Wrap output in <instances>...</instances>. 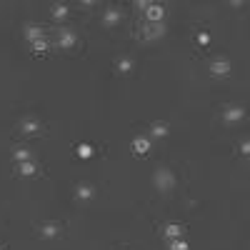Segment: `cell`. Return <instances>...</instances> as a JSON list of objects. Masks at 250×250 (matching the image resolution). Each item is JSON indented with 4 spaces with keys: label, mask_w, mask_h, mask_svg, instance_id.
Segmentation results:
<instances>
[{
    "label": "cell",
    "mask_w": 250,
    "mask_h": 250,
    "mask_svg": "<svg viewBox=\"0 0 250 250\" xmlns=\"http://www.w3.org/2000/svg\"><path fill=\"white\" fill-rule=\"evenodd\" d=\"M208 43H210V35H208V33H200V35H198V45H208Z\"/></svg>",
    "instance_id": "7402d4cb"
},
{
    "label": "cell",
    "mask_w": 250,
    "mask_h": 250,
    "mask_svg": "<svg viewBox=\"0 0 250 250\" xmlns=\"http://www.w3.org/2000/svg\"><path fill=\"white\" fill-rule=\"evenodd\" d=\"M230 73H233V65H230V60H228V58H215L210 62V75L213 78H228Z\"/></svg>",
    "instance_id": "277c9868"
},
{
    "label": "cell",
    "mask_w": 250,
    "mask_h": 250,
    "mask_svg": "<svg viewBox=\"0 0 250 250\" xmlns=\"http://www.w3.org/2000/svg\"><path fill=\"white\" fill-rule=\"evenodd\" d=\"M30 48H33V53H35V55H40V53H45V50H48V40L43 38V40H38V43H33Z\"/></svg>",
    "instance_id": "44dd1931"
},
{
    "label": "cell",
    "mask_w": 250,
    "mask_h": 250,
    "mask_svg": "<svg viewBox=\"0 0 250 250\" xmlns=\"http://www.w3.org/2000/svg\"><path fill=\"white\" fill-rule=\"evenodd\" d=\"M168 248L170 250H188V243H185V238H173V240H168Z\"/></svg>",
    "instance_id": "ffe728a7"
},
{
    "label": "cell",
    "mask_w": 250,
    "mask_h": 250,
    "mask_svg": "<svg viewBox=\"0 0 250 250\" xmlns=\"http://www.w3.org/2000/svg\"><path fill=\"white\" fill-rule=\"evenodd\" d=\"M175 183H178V178H175V173L168 168V165H158L155 173H153L155 190H158V193H170L173 188H175Z\"/></svg>",
    "instance_id": "6da1fadb"
},
{
    "label": "cell",
    "mask_w": 250,
    "mask_h": 250,
    "mask_svg": "<svg viewBox=\"0 0 250 250\" xmlns=\"http://www.w3.org/2000/svg\"><path fill=\"white\" fill-rule=\"evenodd\" d=\"M75 150H78L80 158H93V153H95V148H93V145H88V143H80Z\"/></svg>",
    "instance_id": "ac0fdd59"
},
{
    "label": "cell",
    "mask_w": 250,
    "mask_h": 250,
    "mask_svg": "<svg viewBox=\"0 0 250 250\" xmlns=\"http://www.w3.org/2000/svg\"><path fill=\"white\" fill-rule=\"evenodd\" d=\"M0 250H3V245H0Z\"/></svg>",
    "instance_id": "d4e9b609"
},
{
    "label": "cell",
    "mask_w": 250,
    "mask_h": 250,
    "mask_svg": "<svg viewBox=\"0 0 250 250\" xmlns=\"http://www.w3.org/2000/svg\"><path fill=\"white\" fill-rule=\"evenodd\" d=\"M240 153H243V155L250 153V140H243V143H240Z\"/></svg>",
    "instance_id": "603a6c76"
},
{
    "label": "cell",
    "mask_w": 250,
    "mask_h": 250,
    "mask_svg": "<svg viewBox=\"0 0 250 250\" xmlns=\"http://www.w3.org/2000/svg\"><path fill=\"white\" fill-rule=\"evenodd\" d=\"M123 20V10H118V8H108L105 10V15H103V25L105 28H113V25H118Z\"/></svg>",
    "instance_id": "5bb4252c"
},
{
    "label": "cell",
    "mask_w": 250,
    "mask_h": 250,
    "mask_svg": "<svg viewBox=\"0 0 250 250\" xmlns=\"http://www.w3.org/2000/svg\"><path fill=\"white\" fill-rule=\"evenodd\" d=\"M168 133H170V128H168V123H165V120H155L150 125V135L153 138H168Z\"/></svg>",
    "instance_id": "2e32d148"
},
{
    "label": "cell",
    "mask_w": 250,
    "mask_h": 250,
    "mask_svg": "<svg viewBox=\"0 0 250 250\" xmlns=\"http://www.w3.org/2000/svg\"><path fill=\"white\" fill-rule=\"evenodd\" d=\"M13 160H15V163L33 160V150H28V148H13Z\"/></svg>",
    "instance_id": "e0dca14e"
},
{
    "label": "cell",
    "mask_w": 250,
    "mask_h": 250,
    "mask_svg": "<svg viewBox=\"0 0 250 250\" xmlns=\"http://www.w3.org/2000/svg\"><path fill=\"white\" fill-rule=\"evenodd\" d=\"M130 148L135 155H148L150 153V138L148 135H135L133 143H130Z\"/></svg>",
    "instance_id": "8fae6325"
},
{
    "label": "cell",
    "mask_w": 250,
    "mask_h": 250,
    "mask_svg": "<svg viewBox=\"0 0 250 250\" xmlns=\"http://www.w3.org/2000/svg\"><path fill=\"white\" fill-rule=\"evenodd\" d=\"M45 38V30L43 28H40V25H25V40H28V43L33 45V43H38V40H43Z\"/></svg>",
    "instance_id": "9a60e30c"
},
{
    "label": "cell",
    "mask_w": 250,
    "mask_h": 250,
    "mask_svg": "<svg viewBox=\"0 0 250 250\" xmlns=\"http://www.w3.org/2000/svg\"><path fill=\"white\" fill-rule=\"evenodd\" d=\"M58 45H60L62 50L75 48V45H78V35H75L70 28H60V30H58Z\"/></svg>",
    "instance_id": "5b68a950"
},
{
    "label": "cell",
    "mask_w": 250,
    "mask_h": 250,
    "mask_svg": "<svg viewBox=\"0 0 250 250\" xmlns=\"http://www.w3.org/2000/svg\"><path fill=\"white\" fill-rule=\"evenodd\" d=\"M145 20H148L150 25L163 23V20H165V8H163V5H158V3H150V8L145 10Z\"/></svg>",
    "instance_id": "30bf717a"
},
{
    "label": "cell",
    "mask_w": 250,
    "mask_h": 250,
    "mask_svg": "<svg viewBox=\"0 0 250 250\" xmlns=\"http://www.w3.org/2000/svg\"><path fill=\"white\" fill-rule=\"evenodd\" d=\"M60 233H62V223H43V225H38V235L43 238V240H55V238H60Z\"/></svg>",
    "instance_id": "3957f363"
},
{
    "label": "cell",
    "mask_w": 250,
    "mask_h": 250,
    "mask_svg": "<svg viewBox=\"0 0 250 250\" xmlns=\"http://www.w3.org/2000/svg\"><path fill=\"white\" fill-rule=\"evenodd\" d=\"M245 118V108L243 105H228L225 110H223V120L228 123V125H235V123H240Z\"/></svg>",
    "instance_id": "52a82bcc"
},
{
    "label": "cell",
    "mask_w": 250,
    "mask_h": 250,
    "mask_svg": "<svg viewBox=\"0 0 250 250\" xmlns=\"http://www.w3.org/2000/svg\"><path fill=\"white\" fill-rule=\"evenodd\" d=\"M15 173L20 178H33V175H40V165L35 160H25V163H15Z\"/></svg>",
    "instance_id": "8992f818"
},
{
    "label": "cell",
    "mask_w": 250,
    "mask_h": 250,
    "mask_svg": "<svg viewBox=\"0 0 250 250\" xmlns=\"http://www.w3.org/2000/svg\"><path fill=\"white\" fill-rule=\"evenodd\" d=\"M93 198H95V188H93L90 183H78V185H75V200L90 203Z\"/></svg>",
    "instance_id": "ba28073f"
},
{
    "label": "cell",
    "mask_w": 250,
    "mask_h": 250,
    "mask_svg": "<svg viewBox=\"0 0 250 250\" xmlns=\"http://www.w3.org/2000/svg\"><path fill=\"white\" fill-rule=\"evenodd\" d=\"M18 130L23 135H40L43 133V123H40L38 118H33V115H28V118H23L18 123Z\"/></svg>",
    "instance_id": "7a4b0ae2"
},
{
    "label": "cell",
    "mask_w": 250,
    "mask_h": 250,
    "mask_svg": "<svg viewBox=\"0 0 250 250\" xmlns=\"http://www.w3.org/2000/svg\"><path fill=\"white\" fill-rule=\"evenodd\" d=\"M163 235L168 238V240L183 238V235H185V225H180V223H168V225H163Z\"/></svg>",
    "instance_id": "4fadbf2b"
},
{
    "label": "cell",
    "mask_w": 250,
    "mask_h": 250,
    "mask_svg": "<svg viewBox=\"0 0 250 250\" xmlns=\"http://www.w3.org/2000/svg\"><path fill=\"white\" fill-rule=\"evenodd\" d=\"M165 33H168V28H165V23H158V25H148V28H143V40H145V43H153V40L163 38Z\"/></svg>",
    "instance_id": "9c48e42d"
},
{
    "label": "cell",
    "mask_w": 250,
    "mask_h": 250,
    "mask_svg": "<svg viewBox=\"0 0 250 250\" xmlns=\"http://www.w3.org/2000/svg\"><path fill=\"white\" fill-rule=\"evenodd\" d=\"M133 70H135V60H133V58L120 55V58L115 60V73H118V75H130Z\"/></svg>",
    "instance_id": "7c38bea8"
},
{
    "label": "cell",
    "mask_w": 250,
    "mask_h": 250,
    "mask_svg": "<svg viewBox=\"0 0 250 250\" xmlns=\"http://www.w3.org/2000/svg\"><path fill=\"white\" fill-rule=\"evenodd\" d=\"M53 18H55V20H65V18H68V5H62V3L53 5Z\"/></svg>",
    "instance_id": "d6986e66"
},
{
    "label": "cell",
    "mask_w": 250,
    "mask_h": 250,
    "mask_svg": "<svg viewBox=\"0 0 250 250\" xmlns=\"http://www.w3.org/2000/svg\"><path fill=\"white\" fill-rule=\"evenodd\" d=\"M135 5H138L140 10H148V8H150V0H138V3H135Z\"/></svg>",
    "instance_id": "cb8c5ba5"
}]
</instances>
